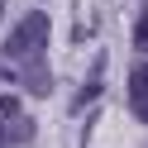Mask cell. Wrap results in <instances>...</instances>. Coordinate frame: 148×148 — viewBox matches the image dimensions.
Masks as SVG:
<instances>
[{"label":"cell","mask_w":148,"mask_h":148,"mask_svg":"<svg viewBox=\"0 0 148 148\" xmlns=\"http://www.w3.org/2000/svg\"><path fill=\"white\" fill-rule=\"evenodd\" d=\"M43 43H48V14H43V10H29L10 29V38H5V58L34 62V58H43Z\"/></svg>","instance_id":"obj_1"},{"label":"cell","mask_w":148,"mask_h":148,"mask_svg":"<svg viewBox=\"0 0 148 148\" xmlns=\"http://www.w3.org/2000/svg\"><path fill=\"white\" fill-rule=\"evenodd\" d=\"M129 110H134L138 124H148V67L129 72Z\"/></svg>","instance_id":"obj_2"},{"label":"cell","mask_w":148,"mask_h":148,"mask_svg":"<svg viewBox=\"0 0 148 148\" xmlns=\"http://www.w3.org/2000/svg\"><path fill=\"white\" fill-rule=\"evenodd\" d=\"M24 91H29V96H48V91H53V77H48V67H43V58H34L29 62V67H24Z\"/></svg>","instance_id":"obj_3"},{"label":"cell","mask_w":148,"mask_h":148,"mask_svg":"<svg viewBox=\"0 0 148 148\" xmlns=\"http://www.w3.org/2000/svg\"><path fill=\"white\" fill-rule=\"evenodd\" d=\"M29 138H34V119L24 115V110L5 119V143H29Z\"/></svg>","instance_id":"obj_4"},{"label":"cell","mask_w":148,"mask_h":148,"mask_svg":"<svg viewBox=\"0 0 148 148\" xmlns=\"http://www.w3.org/2000/svg\"><path fill=\"white\" fill-rule=\"evenodd\" d=\"M134 53H148V0H143V10L134 19Z\"/></svg>","instance_id":"obj_5"},{"label":"cell","mask_w":148,"mask_h":148,"mask_svg":"<svg viewBox=\"0 0 148 148\" xmlns=\"http://www.w3.org/2000/svg\"><path fill=\"white\" fill-rule=\"evenodd\" d=\"M0 115H5V119L19 115V96H0Z\"/></svg>","instance_id":"obj_6"},{"label":"cell","mask_w":148,"mask_h":148,"mask_svg":"<svg viewBox=\"0 0 148 148\" xmlns=\"http://www.w3.org/2000/svg\"><path fill=\"white\" fill-rule=\"evenodd\" d=\"M0 14H5V0H0Z\"/></svg>","instance_id":"obj_7"}]
</instances>
